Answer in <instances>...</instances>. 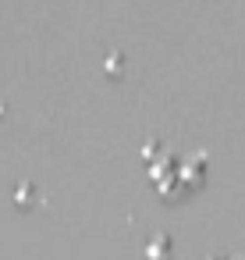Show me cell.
<instances>
[{"mask_svg": "<svg viewBox=\"0 0 245 260\" xmlns=\"http://www.w3.org/2000/svg\"><path fill=\"white\" fill-rule=\"evenodd\" d=\"M146 260H171V239L167 235H153L149 242H146V253H142Z\"/></svg>", "mask_w": 245, "mask_h": 260, "instance_id": "1", "label": "cell"}, {"mask_svg": "<svg viewBox=\"0 0 245 260\" xmlns=\"http://www.w3.org/2000/svg\"><path fill=\"white\" fill-rule=\"evenodd\" d=\"M231 260H245V253H241V256H231Z\"/></svg>", "mask_w": 245, "mask_h": 260, "instance_id": "2", "label": "cell"}, {"mask_svg": "<svg viewBox=\"0 0 245 260\" xmlns=\"http://www.w3.org/2000/svg\"><path fill=\"white\" fill-rule=\"evenodd\" d=\"M206 260H220V256H206Z\"/></svg>", "mask_w": 245, "mask_h": 260, "instance_id": "3", "label": "cell"}]
</instances>
